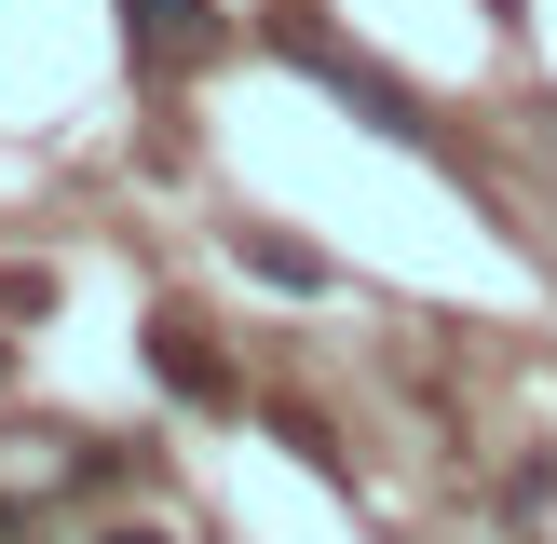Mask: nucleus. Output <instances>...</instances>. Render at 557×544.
<instances>
[{"label": "nucleus", "instance_id": "f257e3e1", "mask_svg": "<svg viewBox=\"0 0 557 544\" xmlns=\"http://www.w3.org/2000/svg\"><path fill=\"white\" fill-rule=\"evenodd\" d=\"M272 54H286V69H313V82H326V96H341V109H354L368 136H395V150H435V163H449V136H435V109L408 96V82H381L368 54H341L326 27H299V14H286V27H272Z\"/></svg>", "mask_w": 557, "mask_h": 544}, {"label": "nucleus", "instance_id": "f03ea898", "mask_svg": "<svg viewBox=\"0 0 557 544\" xmlns=\"http://www.w3.org/2000/svg\"><path fill=\"white\" fill-rule=\"evenodd\" d=\"M150 381H163V395H190V408H232V354H218V326L150 313Z\"/></svg>", "mask_w": 557, "mask_h": 544}, {"label": "nucleus", "instance_id": "7ed1b4c3", "mask_svg": "<svg viewBox=\"0 0 557 544\" xmlns=\"http://www.w3.org/2000/svg\"><path fill=\"white\" fill-rule=\"evenodd\" d=\"M123 41L136 69H177V54H218V14L205 0H123Z\"/></svg>", "mask_w": 557, "mask_h": 544}, {"label": "nucleus", "instance_id": "20e7f679", "mask_svg": "<svg viewBox=\"0 0 557 544\" xmlns=\"http://www.w3.org/2000/svg\"><path fill=\"white\" fill-rule=\"evenodd\" d=\"M232 259L259 272V286H286V299H313V286H326V259H313V245H286V232H232Z\"/></svg>", "mask_w": 557, "mask_h": 544}, {"label": "nucleus", "instance_id": "39448f33", "mask_svg": "<svg viewBox=\"0 0 557 544\" xmlns=\"http://www.w3.org/2000/svg\"><path fill=\"white\" fill-rule=\"evenodd\" d=\"M109 544H163V531H109Z\"/></svg>", "mask_w": 557, "mask_h": 544}, {"label": "nucleus", "instance_id": "423d86ee", "mask_svg": "<svg viewBox=\"0 0 557 544\" xmlns=\"http://www.w3.org/2000/svg\"><path fill=\"white\" fill-rule=\"evenodd\" d=\"M0 381H14V341H0Z\"/></svg>", "mask_w": 557, "mask_h": 544}]
</instances>
